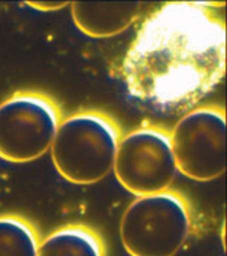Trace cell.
Returning a JSON list of instances; mask_svg holds the SVG:
<instances>
[{
  "mask_svg": "<svg viewBox=\"0 0 227 256\" xmlns=\"http://www.w3.org/2000/svg\"><path fill=\"white\" fill-rule=\"evenodd\" d=\"M26 4L40 12H54L66 8L70 3L68 2H26Z\"/></svg>",
  "mask_w": 227,
  "mask_h": 256,
  "instance_id": "10",
  "label": "cell"
},
{
  "mask_svg": "<svg viewBox=\"0 0 227 256\" xmlns=\"http://www.w3.org/2000/svg\"><path fill=\"white\" fill-rule=\"evenodd\" d=\"M142 4L129 3H71L74 24L92 38H110L126 30L139 16Z\"/></svg>",
  "mask_w": 227,
  "mask_h": 256,
  "instance_id": "7",
  "label": "cell"
},
{
  "mask_svg": "<svg viewBox=\"0 0 227 256\" xmlns=\"http://www.w3.org/2000/svg\"><path fill=\"white\" fill-rule=\"evenodd\" d=\"M40 234L35 226L16 214L0 216V256H38Z\"/></svg>",
  "mask_w": 227,
  "mask_h": 256,
  "instance_id": "9",
  "label": "cell"
},
{
  "mask_svg": "<svg viewBox=\"0 0 227 256\" xmlns=\"http://www.w3.org/2000/svg\"><path fill=\"white\" fill-rule=\"evenodd\" d=\"M192 228L188 200L178 191L138 197L120 222V239L130 256H175Z\"/></svg>",
  "mask_w": 227,
  "mask_h": 256,
  "instance_id": "3",
  "label": "cell"
},
{
  "mask_svg": "<svg viewBox=\"0 0 227 256\" xmlns=\"http://www.w3.org/2000/svg\"><path fill=\"white\" fill-rule=\"evenodd\" d=\"M38 256H106V248L102 236L92 228L67 224L40 240Z\"/></svg>",
  "mask_w": 227,
  "mask_h": 256,
  "instance_id": "8",
  "label": "cell"
},
{
  "mask_svg": "<svg viewBox=\"0 0 227 256\" xmlns=\"http://www.w3.org/2000/svg\"><path fill=\"white\" fill-rule=\"evenodd\" d=\"M113 171L122 187L136 197L170 190L178 172L170 132L146 124L122 135Z\"/></svg>",
  "mask_w": 227,
  "mask_h": 256,
  "instance_id": "5",
  "label": "cell"
},
{
  "mask_svg": "<svg viewBox=\"0 0 227 256\" xmlns=\"http://www.w3.org/2000/svg\"><path fill=\"white\" fill-rule=\"evenodd\" d=\"M224 74L226 26L198 2H171L152 14L120 66L129 94L160 112H190Z\"/></svg>",
  "mask_w": 227,
  "mask_h": 256,
  "instance_id": "1",
  "label": "cell"
},
{
  "mask_svg": "<svg viewBox=\"0 0 227 256\" xmlns=\"http://www.w3.org/2000/svg\"><path fill=\"white\" fill-rule=\"evenodd\" d=\"M171 146L176 170L196 181L226 172V112L217 106L191 108L175 124Z\"/></svg>",
  "mask_w": 227,
  "mask_h": 256,
  "instance_id": "6",
  "label": "cell"
},
{
  "mask_svg": "<svg viewBox=\"0 0 227 256\" xmlns=\"http://www.w3.org/2000/svg\"><path fill=\"white\" fill-rule=\"evenodd\" d=\"M120 138V126L106 113H74L61 120L55 134L50 149L54 165L72 184L98 182L113 170Z\"/></svg>",
  "mask_w": 227,
  "mask_h": 256,
  "instance_id": "2",
  "label": "cell"
},
{
  "mask_svg": "<svg viewBox=\"0 0 227 256\" xmlns=\"http://www.w3.org/2000/svg\"><path fill=\"white\" fill-rule=\"evenodd\" d=\"M62 113L40 92H16L0 103V158L12 164L32 162L54 142Z\"/></svg>",
  "mask_w": 227,
  "mask_h": 256,
  "instance_id": "4",
  "label": "cell"
}]
</instances>
